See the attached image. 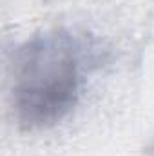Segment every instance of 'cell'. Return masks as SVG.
<instances>
[{"label":"cell","mask_w":154,"mask_h":156,"mask_svg":"<svg viewBox=\"0 0 154 156\" xmlns=\"http://www.w3.org/2000/svg\"><path fill=\"white\" fill-rule=\"evenodd\" d=\"M82 89V45L65 29L24 42L13 62V111L22 129L56 125L76 105Z\"/></svg>","instance_id":"obj_1"}]
</instances>
